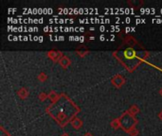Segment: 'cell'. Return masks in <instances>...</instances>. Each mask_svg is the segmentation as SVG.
I'll use <instances>...</instances> for the list:
<instances>
[{"instance_id":"1","label":"cell","mask_w":162,"mask_h":136,"mask_svg":"<svg viewBox=\"0 0 162 136\" xmlns=\"http://www.w3.org/2000/svg\"><path fill=\"white\" fill-rule=\"evenodd\" d=\"M121 121H120V124L121 126H122L125 130L128 129V127H133L134 125H136L137 122H131V121H136V119H134L132 116H130V115H128L127 114H123V116L121 117Z\"/></svg>"},{"instance_id":"2","label":"cell","mask_w":162,"mask_h":136,"mask_svg":"<svg viewBox=\"0 0 162 136\" xmlns=\"http://www.w3.org/2000/svg\"><path fill=\"white\" fill-rule=\"evenodd\" d=\"M112 82H113V84H115L117 87H120L124 83V79L118 75L112 79Z\"/></svg>"},{"instance_id":"3","label":"cell","mask_w":162,"mask_h":136,"mask_svg":"<svg viewBox=\"0 0 162 136\" xmlns=\"http://www.w3.org/2000/svg\"><path fill=\"white\" fill-rule=\"evenodd\" d=\"M124 55H125V57H126L127 59H132L134 58L136 56V52L134 49L132 48H127L126 50H125L124 52Z\"/></svg>"},{"instance_id":"4","label":"cell","mask_w":162,"mask_h":136,"mask_svg":"<svg viewBox=\"0 0 162 136\" xmlns=\"http://www.w3.org/2000/svg\"><path fill=\"white\" fill-rule=\"evenodd\" d=\"M60 64L62 65L64 68H66L68 65L70 64V60L66 58V57H64L63 59L60 60Z\"/></svg>"},{"instance_id":"5","label":"cell","mask_w":162,"mask_h":136,"mask_svg":"<svg viewBox=\"0 0 162 136\" xmlns=\"http://www.w3.org/2000/svg\"><path fill=\"white\" fill-rule=\"evenodd\" d=\"M72 123V126H73V128H75V129H79V128L82 126V124H83V122L81 121V119H79V118H74L73 119V121L71 122Z\"/></svg>"},{"instance_id":"6","label":"cell","mask_w":162,"mask_h":136,"mask_svg":"<svg viewBox=\"0 0 162 136\" xmlns=\"http://www.w3.org/2000/svg\"><path fill=\"white\" fill-rule=\"evenodd\" d=\"M61 56H62L61 52H50V57L53 59L54 61H58L61 58Z\"/></svg>"},{"instance_id":"7","label":"cell","mask_w":162,"mask_h":136,"mask_svg":"<svg viewBox=\"0 0 162 136\" xmlns=\"http://www.w3.org/2000/svg\"><path fill=\"white\" fill-rule=\"evenodd\" d=\"M28 95H29V92H28L26 89H21L18 92V95L21 98H26L28 97Z\"/></svg>"},{"instance_id":"8","label":"cell","mask_w":162,"mask_h":136,"mask_svg":"<svg viewBox=\"0 0 162 136\" xmlns=\"http://www.w3.org/2000/svg\"><path fill=\"white\" fill-rule=\"evenodd\" d=\"M111 126L114 128V129H119L120 126H121L120 121H119V119H115L114 121L111 123Z\"/></svg>"},{"instance_id":"9","label":"cell","mask_w":162,"mask_h":136,"mask_svg":"<svg viewBox=\"0 0 162 136\" xmlns=\"http://www.w3.org/2000/svg\"><path fill=\"white\" fill-rule=\"evenodd\" d=\"M137 111H139V109L137 108V106H133L131 109H130V113L132 114H136Z\"/></svg>"},{"instance_id":"10","label":"cell","mask_w":162,"mask_h":136,"mask_svg":"<svg viewBox=\"0 0 162 136\" xmlns=\"http://www.w3.org/2000/svg\"><path fill=\"white\" fill-rule=\"evenodd\" d=\"M48 97H50L52 101H55L56 100V94L55 93H52V92H51V93L48 95Z\"/></svg>"},{"instance_id":"11","label":"cell","mask_w":162,"mask_h":136,"mask_svg":"<svg viewBox=\"0 0 162 136\" xmlns=\"http://www.w3.org/2000/svg\"><path fill=\"white\" fill-rule=\"evenodd\" d=\"M129 133H130L132 136H136L137 133H139V131H137L136 129H133L132 130H129Z\"/></svg>"},{"instance_id":"12","label":"cell","mask_w":162,"mask_h":136,"mask_svg":"<svg viewBox=\"0 0 162 136\" xmlns=\"http://www.w3.org/2000/svg\"><path fill=\"white\" fill-rule=\"evenodd\" d=\"M38 78L40 81H45V79H47V76H45V74H41L40 76H38Z\"/></svg>"},{"instance_id":"13","label":"cell","mask_w":162,"mask_h":136,"mask_svg":"<svg viewBox=\"0 0 162 136\" xmlns=\"http://www.w3.org/2000/svg\"><path fill=\"white\" fill-rule=\"evenodd\" d=\"M100 41H104V40H105L104 35H102V36H100Z\"/></svg>"},{"instance_id":"14","label":"cell","mask_w":162,"mask_h":136,"mask_svg":"<svg viewBox=\"0 0 162 136\" xmlns=\"http://www.w3.org/2000/svg\"><path fill=\"white\" fill-rule=\"evenodd\" d=\"M58 40H60V41H64V36H60V37H58Z\"/></svg>"},{"instance_id":"15","label":"cell","mask_w":162,"mask_h":136,"mask_svg":"<svg viewBox=\"0 0 162 136\" xmlns=\"http://www.w3.org/2000/svg\"><path fill=\"white\" fill-rule=\"evenodd\" d=\"M100 31H104V29H105V27H103V26H102L100 27Z\"/></svg>"},{"instance_id":"16","label":"cell","mask_w":162,"mask_h":136,"mask_svg":"<svg viewBox=\"0 0 162 136\" xmlns=\"http://www.w3.org/2000/svg\"><path fill=\"white\" fill-rule=\"evenodd\" d=\"M33 40H34V41H38L39 37H37V36H35V37H33Z\"/></svg>"},{"instance_id":"17","label":"cell","mask_w":162,"mask_h":136,"mask_svg":"<svg viewBox=\"0 0 162 136\" xmlns=\"http://www.w3.org/2000/svg\"><path fill=\"white\" fill-rule=\"evenodd\" d=\"M38 41H39V42H43V37H42V36H40Z\"/></svg>"},{"instance_id":"18","label":"cell","mask_w":162,"mask_h":136,"mask_svg":"<svg viewBox=\"0 0 162 136\" xmlns=\"http://www.w3.org/2000/svg\"><path fill=\"white\" fill-rule=\"evenodd\" d=\"M83 36H81V37H80V42H83Z\"/></svg>"},{"instance_id":"19","label":"cell","mask_w":162,"mask_h":136,"mask_svg":"<svg viewBox=\"0 0 162 136\" xmlns=\"http://www.w3.org/2000/svg\"><path fill=\"white\" fill-rule=\"evenodd\" d=\"M130 21H131V19L127 17V18H126V22H127V23H130Z\"/></svg>"},{"instance_id":"20","label":"cell","mask_w":162,"mask_h":136,"mask_svg":"<svg viewBox=\"0 0 162 136\" xmlns=\"http://www.w3.org/2000/svg\"><path fill=\"white\" fill-rule=\"evenodd\" d=\"M158 116H159V118H160V119L162 120V111H161V113L159 114V115H158Z\"/></svg>"},{"instance_id":"21","label":"cell","mask_w":162,"mask_h":136,"mask_svg":"<svg viewBox=\"0 0 162 136\" xmlns=\"http://www.w3.org/2000/svg\"><path fill=\"white\" fill-rule=\"evenodd\" d=\"M83 30H84V29H83V27H80V31H82V32H83Z\"/></svg>"},{"instance_id":"22","label":"cell","mask_w":162,"mask_h":136,"mask_svg":"<svg viewBox=\"0 0 162 136\" xmlns=\"http://www.w3.org/2000/svg\"><path fill=\"white\" fill-rule=\"evenodd\" d=\"M27 40H28V37H27V36H24V41H27Z\"/></svg>"},{"instance_id":"23","label":"cell","mask_w":162,"mask_h":136,"mask_svg":"<svg viewBox=\"0 0 162 136\" xmlns=\"http://www.w3.org/2000/svg\"><path fill=\"white\" fill-rule=\"evenodd\" d=\"M84 136H93V135H92V134H90V133H86Z\"/></svg>"},{"instance_id":"24","label":"cell","mask_w":162,"mask_h":136,"mask_svg":"<svg viewBox=\"0 0 162 136\" xmlns=\"http://www.w3.org/2000/svg\"><path fill=\"white\" fill-rule=\"evenodd\" d=\"M159 93H160V95H162V89H161V90H160V91H159Z\"/></svg>"},{"instance_id":"25","label":"cell","mask_w":162,"mask_h":136,"mask_svg":"<svg viewBox=\"0 0 162 136\" xmlns=\"http://www.w3.org/2000/svg\"><path fill=\"white\" fill-rule=\"evenodd\" d=\"M62 136H68V135H67V134H63Z\"/></svg>"}]
</instances>
